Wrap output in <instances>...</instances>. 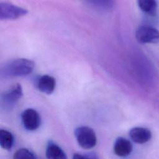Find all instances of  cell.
<instances>
[{
    "label": "cell",
    "mask_w": 159,
    "mask_h": 159,
    "mask_svg": "<svg viewBox=\"0 0 159 159\" xmlns=\"http://www.w3.org/2000/svg\"><path fill=\"white\" fill-rule=\"evenodd\" d=\"M34 68L32 61L26 58H16L6 63L0 70V75L3 78L26 76L30 74Z\"/></svg>",
    "instance_id": "1"
},
{
    "label": "cell",
    "mask_w": 159,
    "mask_h": 159,
    "mask_svg": "<svg viewBox=\"0 0 159 159\" xmlns=\"http://www.w3.org/2000/svg\"><path fill=\"white\" fill-rule=\"evenodd\" d=\"M75 136L80 146L84 149L92 148L97 143L95 132L87 126H80L76 128Z\"/></svg>",
    "instance_id": "2"
},
{
    "label": "cell",
    "mask_w": 159,
    "mask_h": 159,
    "mask_svg": "<svg viewBox=\"0 0 159 159\" xmlns=\"http://www.w3.org/2000/svg\"><path fill=\"white\" fill-rule=\"evenodd\" d=\"M28 11L21 7L7 2L0 3V19L1 20H14L21 17Z\"/></svg>",
    "instance_id": "3"
},
{
    "label": "cell",
    "mask_w": 159,
    "mask_h": 159,
    "mask_svg": "<svg viewBox=\"0 0 159 159\" xmlns=\"http://www.w3.org/2000/svg\"><path fill=\"white\" fill-rule=\"evenodd\" d=\"M135 37L141 43H155L159 42V30L149 25H142L135 32Z\"/></svg>",
    "instance_id": "4"
},
{
    "label": "cell",
    "mask_w": 159,
    "mask_h": 159,
    "mask_svg": "<svg viewBox=\"0 0 159 159\" xmlns=\"http://www.w3.org/2000/svg\"><path fill=\"white\" fill-rule=\"evenodd\" d=\"M21 120L24 127L30 131L37 129L41 124V118L39 112L31 108L27 109L22 112Z\"/></svg>",
    "instance_id": "5"
},
{
    "label": "cell",
    "mask_w": 159,
    "mask_h": 159,
    "mask_svg": "<svg viewBox=\"0 0 159 159\" xmlns=\"http://www.w3.org/2000/svg\"><path fill=\"white\" fill-rule=\"evenodd\" d=\"M23 95L22 86L19 84L12 86L9 90L1 96V104L5 108H11L14 106Z\"/></svg>",
    "instance_id": "6"
},
{
    "label": "cell",
    "mask_w": 159,
    "mask_h": 159,
    "mask_svg": "<svg viewBox=\"0 0 159 159\" xmlns=\"http://www.w3.org/2000/svg\"><path fill=\"white\" fill-rule=\"evenodd\" d=\"M129 136L133 142L137 143L142 144L148 142L151 139L152 132L148 129L136 127L130 129Z\"/></svg>",
    "instance_id": "7"
},
{
    "label": "cell",
    "mask_w": 159,
    "mask_h": 159,
    "mask_svg": "<svg viewBox=\"0 0 159 159\" xmlns=\"http://www.w3.org/2000/svg\"><path fill=\"white\" fill-rule=\"evenodd\" d=\"M132 144L128 139L119 137L114 145V152L116 155L120 157H125L130 154L132 151Z\"/></svg>",
    "instance_id": "8"
},
{
    "label": "cell",
    "mask_w": 159,
    "mask_h": 159,
    "mask_svg": "<svg viewBox=\"0 0 159 159\" xmlns=\"http://www.w3.org/2000/svg\"><path fill=\"white\" fill-rule=\"evenodd\" d=\"M55 85V79L53 76L47 75L41 76L36 82V86L38 89L47 94H50L53 92Z\"/></svg>",
    "instance_id": "9"
},
{
    "label": "cell",
    "mask_w": 159,
    "mask_h": 159,
    "mask_svg": "<svg viewBox=\"0 0 159 159\" xmlns=\"http://www.w3.org/2000/svg\"><path fill=\"white\" fill-rule=\"evenodd\" d=\"M45 155L48 159H67L65 152L52 141H50L47 144Z\"/></svg>",
    "instance_id": "10"
},
{
    "label": "cell",
    "mask_w": 159,
    "mask_h": 159,
    "mask_svg": "<svg viewBox=\"0 0 159 159\" xmlns=\"http://www.w3.org/2000/svg\"><path fill=\"white\" fill-rule=\"evenodd\" d=\"M139 8L143 12L150 16H155L157 9L156 0H137Z\"/></svg>",
    "instance_id": "11"
},
{
    "label": "cell",
    "mask_w": 159,
    "mask_h": 159,
    "mask_svg": "<svg viewBox=\"0 0 159 159\" xmlns=\"http://www.w3.org/2000/svg\"><path fill=\"white\" fill-rule=\"evenodd\" d=\"M14 136L8 130L1 129L0 130V145L5 150H9L14 144Z\"/></svg>",
    "instance_id": "12"
},
{
    "label": "cell",
    "mask_w": 159,
    "mask_h": 159,
    "mask_svg": "<svg viewBox=\"0 0 159 159\" xmlns=\"http://www.w3.org/2000/svg\"><path fill=\"white\" fill-rule=\"evenodd\" d=\"M92 6L102 10H109L113 7L114 0H84Z\"/></svg>",
    "instance_id": "13"
},
{
    "label": "cell",
    "mask_w": 159,
    "mask_h": 159,
    "mask_svg": "<svg viewBox=\"0 0 159 159\" xmlns=\"http://www.w3.org/2000/svg\"><path fill=\"white\" fill-rule=\"evenodd\" d=\"M13 159H36V157L32 152L27 148H22L14 153Z\"/></svg>",
    "instance_id": "14"
},
{
    "label": "cell",
    "mask_w": 159,
    "mask_h": 159,
    "mask_svg": "<svg viewBox=\"0 0 159 159\" xmlns=\"http://www.w3.org/2000/svg\"><path fill=\"white\" fill-rule=\"evenodd\" d=\"M73 159H99L94 153H75L73 156Z\"/></svg>",
    "instance_id": "15"
}]
</instances>
